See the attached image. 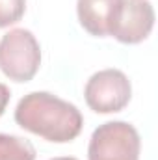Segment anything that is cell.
<instances>
[{
  "mask_svg": "<svg viewBox=\"0 0 158 160\" xmlns=\"http://www.w3.org/2000/svg\"><path fill=\"white\" fill-rule=\"evenodd\" d=\"M9 99H11L9 88H7L6 84L0 82V118H2L4 112H6V108H7V104H9Z\"/></svg>",
  "mask_w": 158,
  "mask_h": 160,
  "instance_id": "9c48e42d",
  "label": "cell"
},
{
  "mask_svg": "<svg viewBox=\"0 0 158 160\" xmlns=\"http://www.w3.org/2000/svg\"><path fill=\"white\" fill-rule=\"evenodd\" d=\"M84 99L95 114H116L130 102L132 84L121 69H102L86 82Z\"/></svg>",
  "mask_w": 158,
  "mask_h": 160,
  "instance_id": "277c9868",
  "label": "cell"
},
{
  "mask_svg": "<svg viewBox=\"0 0 158 160\" xmlns=\"http://www.w3.org/2000/svg\"><path fill=\"white\" fill-rule=\"evenodd\" d=\"M141 140L134 125L106 121L99 125L87 145V160H140Z\"/></svg>",
  "mask_w": 158,
  "mask_h": 160,
  "instance_id": "3957f363",
  "label": "cell"
},
{
  "mask_svg": "<svg viewBox=\"0 0 158 160\" xmlns=\"http://www.w3.org/2000/svg\"><path fill=\"white\" fill-rule=\"evenodd\" d=\"M0 160H36V147L24 138L0 132Z\"/></svg>",
  "mask_w": 158,
  "mask_h": 160,
  "instance_id": "52a82bcc",
  "label": "cell"
},
{
  "mask_svg": "<svg viewBox=\"0 0 158 160\" xmlns=\"http://www.w3.org/2000/svg\"><path fill=\"white\" fill-rule=\"evenodd\" d=\"M153 26L155 8L149 0H123L112 38L123 45H138L151 36Z\"/></svg>",
  "mask_w": 158,
  "mask_h": 160,
  "instance_id": "5b68a950",
  "label": "cell"
},
{
  "mask_svg": "<svg viewBox=\"0 0 158 160\" xmlns=\"http://www.w3.org/2000/svg\"><path fill=\"white\" fill-rule=\"evenodd\" d=\"M50 160H78L75 157H56V158H50Z\"/></svg>",
  "mask_w": 158,
  "mask_h": 160,
  "instance_id": "30bf717a",
  "label": "cell"
},
{
  "mask_svg": "<svg viewBox=\"0 0 158 160\" xmlns=\"http://www.w3.org/2000/svg\"><path fill=\"white\" fill-rule=\"evenodd\" d=\"M121 4L123 0H77L80 26L95 38L112 36Z\"/></svg>",
  "mask_w": 158,
  "mask_h": 160,
  "instance_id": "8992f818",
  "label": "cell"
},
{
  "mask_svg": "<svg viewBox=\"0 0 158 160\" xmlns=\"http://www.w3.org/2000/svg\"><path fill=\"white\" fill-rule=\"evenodd\" d=\"M15 123L47 142L69 143L82 132L84 118L73 102L48 91H32L19 101Z\"/></svg>",
  "mask_w": 158,
  "mask_h": 160,
  "instance_id": "6da1fadb",
  "label": "cell"
},
{
  "mask_svg": "<svg viewBox=\"0 0 158 160\" xmlns=\"http://www.w3.org/2000/svg\"><path fill=\"white\" fill-rule=\"evenodd\" d=\"M26 0H0V28H7L24 17Z\"/></svg>",
  "mask_w": 158,
  "mask_h": 160,
  "instance_id": "ba28073f",
  "label": "cell"
},
{
  "mask_svg": "<svg viewBox=\"0 0 158 160\" xmlns=\"http://www.w3.org/2000/svg\"><path fill=\"white\" fill-rule=\"evenodd\" d=\"M41 65V47L26 28H13L0 39V71L13 82H30Z\"/></svg>",
  "mask_w": 158,
  "mask_h": 160,
  "instance_id": "7a4b0ae2",
  "label": "cell"
}]
</instances>
